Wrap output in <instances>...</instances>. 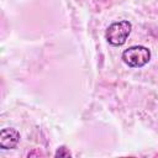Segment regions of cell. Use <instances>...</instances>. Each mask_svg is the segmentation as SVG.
Here are the masks:
<instances>
[{"label":"cell","instance_id":"obj_1","mask_svg":"<svg viewBox=\"0 0 158 158\" xmlns=\"http://www.w3.org/2000/svg\"><path fill=\"white\" fill-rule=\"evenodd\" d=\"M131 30H132V23L127 20L114 22L107 27L105 32V37L110 44L122 46L126 42L128 35L131 33Z\"/></svg>","mask_w":158,"mask_h":158},{"label":"cell","instance_id":"obj_2","mask_svg":"<svg viewBox=\"0 0 158 158\" xmlns=\"http://www.w3.org/2000/svg\"><path fill=\"white\" fill-rule=\"evenodd\" d=\"M151 59V51L143 46H132L123 51L122 60L131 68H142Z\"/></svg>","mask_w":158,"mask_h":158},{"label":"cell","instance_id":"obj_3","mask_svg":"<svg viewBox=\"0 0 158 158\" xmlns=\"http://www.w3.org/2000/svg\"><path fill=\"white\" fill-rule=\"evenodd\" d=\"M20 141V133L16 128L6 127L1 130L0 133V147L2 149H12L17 146Z\"/></svg>","mask_w":158,"mask_h":158},{"label":"cell","instance_id":"obj_4","mask_svg":"<svg viewBox=\"0 0 158 158\" xmlns=\"http://www.w3.org/2000/svg\"><path fill=\"white\" fill-rule=\"evenodd\" d=\"M64 151H65V148H64V147L59 148V149L57 151V153H56V157H63V156L68 157V156H70V153H69V152H64Z\"/></svg>","mask_w":158,"mask_h":158}]
</instances>
